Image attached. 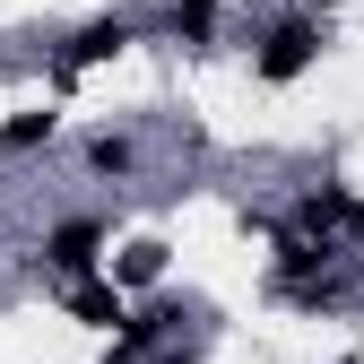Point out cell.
<instances>
[{
  "mask_svg": "<svg viewBox=\"0 0 364 364\" xmlns=\"http://www.w3.org/2000/svg\"><path fill=\"white\" fill-rule=\"evenodd\" d=\"M295 225H304V235H321V243L364 235V200L338 191V182H321V191H304V200H295Z\"/></svg>",
  "mask_w": 364,
  "mask_h": 364,
  "instance_id": "obj_4",
  "label": "cell"
},
{
  "mask_svg": "<svg viewBox=\"0 0 364 364\" xmlns=\"http://www.w3.org/2000/svg\"><path fill=\"white\" fill-rule=\"evenodd\" d=\"M173 35L182 43H208L217 35V0H182V9H173Z\"/></svg>",
  "mask_w": 364,
  "mask_h": 364,
  "instance_id": "obj_10",
  "label": "cell"
},
{
  "mask_svg": "<svg viewBox=\"0 0 364 364\" xmlns=\"http://www.w3.org/2000/svg\"><path fill=\"white\" fill-rule=\"evenodd\" d=\"M70 321H87V330H113V321H130V304H122V278H70Z\"/></svg>",
  "mask_w": 364,
  "mask_h": 364,
  "instance_id": "obj_5",
  "label": "cell"
},
{
  "mask_svg": "<svg viewBox=\"0 0 364 364\" xmlns=\"http://www.w3.org/2000/svg\"><path fill=\"white\" fill-rule=\"evenodd\" d=\"M321 43H330V18L295 9V18H278V26L260 35V53H252V78H260V87H295L312 61H321Z\"/></svg>",
  "mask_w": 364,
  "mask_h": 364,
  "instance_id": "obj_1",
  "label": "cell"
},
{
  "mask_svg": "<svg viewBox=\"0 0 364 364\" xmlns=\"http://www.w3.org/2000/svg\"><path fill=\"white\" fill-rule=\"evenodd\" d=\"M122 43H130V18H87V26L61 43V53H53V87H70L78 70H96V61H113Z\"/></svg>",
  "mask_w": 364,
  "mask_h": 364,
  "instance_id": "obj_3",
  "label": "cell"
},
{
  "mask_svg": "<svg viewBox=\"0 0 364 364\" xmlns=\"http://www.w3.org/2000/svg\"><path fill=\"white\" fill-rule=\"evenodd\" d=\"M53 130H61V113H9V122H0V156H35L43 139H53Z\"/></svg>",
  "mask_w": 364,
  "mask_h": 364,
  "instance_id": "obj_6",
  "label": "cell"
},
{
  "mask_svg": "<svg viewBox=\"0 0 364 364\" xmlns=\"http://www.w3.org/2000/svg\"><path fill=\"white\" fill-rule=\"evenodd\" d=\"M105 364H130V347H113V355H105Z\"/></svg>",
  "mask_w": 364,
  "mask_h": 364,
  "instance_id": "obj_11",
  "label": "cell"
},
{
  "mask_svg": "<svg viewBox=\"0 0 364 364\" xmlns=\"http://www.w3.org/2000/svg\"><path fill=\"white\" fill-rule=\"evenodd\" d=\"M105 217H61L53 235H43V269L53 278H96V260H105Z\"/></svg>",
  "mask_w": 364,
  "mask_h": 364,
  "instance_id": "obj_2",
  "label": "cell"
},
{
  "mask_svg": "<svg viewBox=\"0 0 364 364\" xmlns=\"http://www.w3.org/2000/svg\"><path fill=\"white\" fill-rule=\"evenodd\" d=\"M173 321H182L173 304H148V312H130V321H122V347H130V355H148V347H156Z\"/></svg>",
  "mask_w": 364,
  "mask_h": 364,
  "instance_id": "obj_8",
  "label": "cell"
},
{
  "mask_svg": "<svg viewBox=\"0 0 364 364\" xmlns=\"http://www.w3.org/2000/svg\"><path fill=\"white\" fill-rule=\"evenodd\" d=\"M130 165H139V139H130V130H96V139H87V173H130Z\"/></svg>",
  "mask_w": 364,
  "mask_h": 364,
  "instance_id": "obj_7",
  "label": "cell"
},
{
  "mask_svg": "<svg viewBox=\"0 0 364 364\" xmlns=\"http://www.w3.org/2000/svg\"><path fill=\"white\" fill-rule=\"evenodd\" d=\"M165 278V243H130L122 252V287H156Z\"/></svg>",
  "mask_w": 364,
  "mask_h": 364,
  "instance_id": "obj_9",
  "label": "cell"
}]
</instances>
